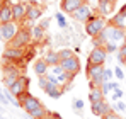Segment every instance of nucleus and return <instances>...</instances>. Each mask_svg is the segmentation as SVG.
Returning a JSON list of instances; mask_svg holds the SVG:
<instances>
[{
    "mask_svg": "<svg viewBox=\"0 0 126 119\" xmlns=\"http://www.w3.org/2000/svg\"><path fill=\"white\" fill-rule=\"evenodd\" d=\"M112 92H114V95H112V99H114V100H118V99H123V97H125V92H123V90H121L119 87H118V89H114Z\"/></svg>",
    "mask_w": 126,
    "mask_h": 119,
    "instance_id": "30",
    "label": "nucleus"
},
{
    "mask_svg": "<svg viewBox=\"0 0 126 119\" xmlns=\"http://www.w3.org/2000/svg\"><path fill=\"white\" fill-rule=\"evenodd\" d=\"M90 107H92V114H94V116H99V118H102L104 114H107V112L112 111V105H111L107 100L94 102V104H90Z\"/></svg>",
    "mask_w": 126,
    "mask_h": 119,
    "instance_id": "11",
    "label": "nucleus"
},
{
    "mask_svg": "<svg viewBox=\"0 0 126 119\" xmlns=\"http://www.w3.org/2000/svg\"><path fill=\"white\" fill-rule=\"evenodd\" d=\"M43 90H44V94L49 95L51 99H60V97L63 95V92H65V89H63L62 85H58V83H51V82H48V85H46Z\"/></svg>",
    "mask_w": 126,
    "mask_h": 119,
    "instance_id": "15",
    "label": "nucleus"
},
{
    "mask_svg": "<svg viewBox=\"0 0 126 119\" xmlns=\"http://www.w3.org/2000/svg\"><path fill=\"white\" fill-rule=\"evenodd\" d=\"M43 14V7H39L36 2H29L27 3V14H26V19L29 20V22H34V20H38L41 17Z\"/></svg>",
    "mask_w": 126,
    "mask_h": 119,
    "instance_id": "13",
    "label": "nucleus"
},
{
    "mask_svg": "<svg viewBox=\"0 0 126 119\" xmlns=\"http://www.w3.org/2000/svg\"><path fill=\"white\" fill-rule=\"evenodd\" d=\"M73 107H75L77 111H80V112H82V109H84V100L75 99V102H73Z\"/></svg>",
    "mask_w": 126,
    "mask_h": 119,
    "instance_id": "32",
    "label": "nucleus"
},
{
    "mask_svg": "<svg viewBox=\"0 0 126 119\" xmlns=\"http://www.w3.org/2000/svg\"><path fill=\"white\" fill-rule=\"evenodd\" d=\"M5 3H9V0H0V10H2V7H3Z\"/></svg>",
    "mask_w": 126,
    "mask_h": 119,
    "instance_id": "36",
    "label": "nucleus"
},
{
    "mask_svg": "<svg viewBox=\"0 0 126 119\" xmlns=\"http://www.w3.org/2000/svg\"><path fill=\"white\" fill-rule=\"evenodd\" d=\"M125 43H126V32H125Z\"/></svg>",
    "mask_w": 126,
    "mask_h": 119,
    "instance_id": "39",
    "label": "nucleus"
},
{
    "mask_svg": "<svg viewBox=\"0 0 126 119\" xmlns=\"http://www.w3.org/2000/svg\"><path fill=\"white\" fill-rule=\"evenodd\" d=\"M111 2H116V0H111Z\"/></svg>",
    "mask_w": 126,
    "mask_h": 119,
    "instance_id": "40",
    "label": "nucleus"
},
{
    "mask_svg": "<svg viewBox=\"0 0 126 119\" xmlns=\"http://www.w3.org/2000/svg\"><path fill=\"white\" fill-rule=\"evenodd\" d=\"M126 58V43H123L119 48H118V61L119 63H123Z\"/></svg>",
    "mask_w": 126,
    "mask_h": 119,
    "instance_id": "24",
    "label": "nucleus"
},
{
    "mask_svg": "<svg viewBox=\"0 0 126 119\" xmlns=\"http://www.w3.org/2000/svg\"><path fill=\"white\" fill-rule=\"evenodd\" d=\"M106 60H107V51H106L104 48L94 46V49L89 53V60H87V63H92V65H104Z\"/></svg>",
    "mask_w": 126,
    "mask_h": 119,
    "instance_id": "7",
    "label": "nucleus"
},
{
    "mask_svg": "<svg viewBox=\"0 0 126 119\" xmlns=\"http://www.w3.org/2000/svg\"><path fill=\"white\" fill-rule=\"evenodd\" d=\"M114 109H118V111H126V105L123 104V102H119V100H118V102L114 104Z\"/></svg>",
    "mask_w": 126,
    "mask_h": 119,
    "instance_id": "33",
    "label": "nucleus"
},
{
    "mask_svg": "<svg viewBox=\"0 0 126 119\" xmlns=\"http://www.w3.org/2000/svg\"><path fill=\"white\" fill-rule=\"evenodd\" d=\"M7 22H16L14 19V12H12V5L5 3L0 10V24H7Z\"/></svg>",
    "mask_w": 126,
    "mask_h": 119,
    "instance_id": "17",
    "label": "nucleus"
},
{
    "mask_svg": "<svg viewBox=\"0 0 126 119\" xmlns=\"http://www.w3.org/2000/svg\"><path fill=\"white\" fill-rule=\"evenodd\" d=\"M60 119H63V118H60Z\"/></svg>",
    "mask_w": 126,
    "mask_h": 119,
    "instance_id": "41",
    "label": "nucleus"
},
{
    "mask_svg": "<svg viewBox=\"0 0 126 119\" xmlns=\"http://www.w3.org/2000/svg\"><path fill=\"white\" fill-rule=\"evenodd\" d=\"M2 111H3V107H2V105H0V112H2Z\"/></svg>",
    "mask_w": 126,
    "mask_h": 119,
    "instance_id": "38",
    "label": "nucleus"
},
{
    "mask_svg": "<svg viewBox=\"0 0 126 119\" xmlns=\"http://www.w3.org/2000/svg\"><path fill=\"white\" fill-rule=\"evenodd\" d=\"M60 118H62V116H60L58 112H49L46 118H43V119H60Z\"/></svg>",
    "mask_w": 126,
    "mask_h": 119,
    "instance_id": "34",
    "label": "nucleus"
},
{
    "mask_svg": "<svg viewBox=\"0 0 126 119\" xmlns=\"http://www.w3.org/2000/svg\"><path fill=\"white\" fill-rule=\"evenodd\" d=\"M17 100H19V107L24 109L26 112H31L34 109H38L39 105H43L41 100L38 97H34V95H31L29 92H26V94H22L21 97H17Z\"/></svg>",
    "mask_w": 126,
    "mask_h": 119,
    "instance_id": "4",
    "label": "nucleus"
},
{
    "mask_svg": "<svg viewBox=\"0 0 126 119\" xmlns=\"http://www.w3.org/2000/svg\"><path fill=\"white\" fill-rule=\"evenodd\" d=\"M104 95H106V94L102 92L101 87H94V85H90V92H89V100H90V104L104 100Z\"/></svg>",
    "mask_w": 126,
    "mask_h": 119,
    "instance_id": "19",
    "label": "nucleus"
},
{
    "mask_svg": "<svg viewBox=\"0 0 126 119\" xmlns=\"http://www.w3.org/2000/svg\"><path fill=\"white\" fill-rule=\"evenodd\" d=\"M123 65H125V66H126V58H125V61H123Z\"/></svg>",
    "mask_w": 126,
    "mask_h": 119,
    "instance_id": "37",
    "label": "nucleus"
},
{
    "mask_svg": "<svg viewBox=\"0 0 126 119\" xmlns=\"http://www.w3.org/2000/svg\"><path fill=\"white\" fill-rule=\"evenodd\" d=\"M92 15H94V14H92L90 7L87 5V2H85V3H82V5H80V7H79V9L72 14V17H73L75 20H79V22H87V20L90 19Z\"/></svg>",
    "mask_w": 126,
    "mask_h": 119,
    "instance_id": "10",
    "label": "nucleus"
},
{
    "mask_svg": "<svg viewBox=\"0 0 126 119\" xmlns=\"http://www.w3.org/2000/svg\"><path fill=\"white\" fill-rule=\"evenodd\" d=\"M12 12H14L16 22L24 20L26 19V14H27V3L26 2H16V3H12Z\"/></svg>",
    "mask_w": 126,
    "mask_h": 119,
    "instance_id": "14",
    "label": "nucleus"
},
{
    "mask_svg": "<svg viewBox=\"0 0 126 119\" xmlns=\"http://www.w3.org/2000/svg\"><path fill=\"white\" fill-rule=\"evenodd\" d=\"M48 63L44 61V58H38L34 61V73L38 75V77H44L46 73H48Z\"/></svg>",
    "mask_w": 126,
    "mask_h": 119,
    "instance_id": "20",
    "label": "nucleus"
},
{
    "mask_svg": "<svg viewBox=\"0 0 126 119\" xmlns=\"http://www.w3.org/2000/svg\"><path fill=\"white\" fill-rule=\"evenodd\" d=\"M112 75H114V72H112L111 68H107V70L104 68V73H102V78H104V82H111Z\"/></svg>",
    "mask_w": 126,
    "mask_h": 119,
    "instance_id": "28",
    "label": "nucleus"
},
{
    "mask_svg": "<svg viewBox=\"0 0 126 119\" xmlns=\"http://www.w3.org/2000/svg\"><path fill=\"white\" fill-rule=\"evenodd\" d=\"M26 49H17V48H5L2 56L5 60V63H19L24 60Z\"/></svg>",
    "mask_w": 126,
    "mask_h": 119,
    "instance_id": "6",
    "label": "nucleus"
},
{
    "mask_svg": "<svg viewBox=\"0 0 126 119\" xmlns=\"http://www.w3.org/2000/svg\"><path fill=\"white\" fill-rule=\"evenodd\" d=\"M101 119H123L118 112H114V111H111V112H107V114H104Z\"/></svg>",
    "mask_w": 126,
    "mask_h": 119,
    "instance_id": "29",
    "label": "nucleus"
},
{
    "mask_svg": "<svg viewBox=\"0 0 126 119\" xmlns=\"http://www.w3.org/2000/svg\"><path fill=\"white\" fill-rule=\"evenodd\" d=\"M109 26H114V27H119V29H126V5L112 17V19L107 22Z\"/></svg>",
    "mask_w": 126,
    "mask_h": 119,
    "instance_id": "16",
    "label": "nucleus"
},
{
    "mask_svg": "<svg viewBox=\"0 0 126 119\" xmlns=\"http://www.w3.org/2000/svg\"><path fill=\"white\" fill-rule=\"evenodd\" d=\"M27 89H29V78L24 77V75H21L19 78L16 80V83H14L9 90H10V94H12L14 97H21L22 94L27 92Z\"/></svg>",
    "mask_w": 126,
    "mask_h": 119,
    "instance_id": "8",
    "label": "nucleus"
},
{
    "mask_svg": "<svg viewBox=\"0 0 126 119\" xmlns=\"http://www.w3.org/2000/svg\"><path fill=\"white\" fill-rule=\"evenodd\" d=\"M114 3H116V2H111V0H99V5H97L99 14H101V15H104V17H107V15L112 12Z\"/></svg>",
    "mask_w": 126,
    "mask_h": 119,
    "instance_id": "18",
    "label": "nucleus"
},
{
    "mask_svg": "<svg viewBox=\"0 0 126 119\" xmlns=\"http://www.w3.org/2000/svg\"><path fill=\"white\" fill-rule=\"evenodd\" d=\"M44 61L48 63V66H55V65H60V56L56 51H48L44 56Z\"/></svg>",
    "mask_w": 126,
    "mask_h": 119,
    "instance_id": "22",
    "label": "nucleus"
},
{
    "mask_svg": "<svg viewBox=\"0 0 126 119\" xmlns=\"http://www.w3.org/2000/svg\"><path fill=\"white\" fill-rule=\"evenodd\" d=\"M87 77L90 80V85L94 87H101L104 83V78H102V73H104V65H92V63H87Z\"/></svg>",
    "mask_w": 126,
    "mask_h": 119,
    "instance_id": "3",
    "label": "nucleus"
},
{
    "mask_svg": "<svg viewBox=\"0 0 126 119\" xmlns=\"http://www.w3.org/2000/svg\"><path fill=\"white\" fill-rule=\"evenodd\" d=\"M107 22L104 15H92L90 19L85 22V32L90 36V38H97L104 32V29L107 27Z\"/></svg>",
    "mask_w": 126,
    "mask_h": 119,
    "instance_id": "1",
    "label": "nucleus"
},
{
    "mask_svg": "<svg viewBox=\"0 0 126 119\" xmlns=\"http://www.w3.org/2000/svg\"><path fill=\"white\" fill-rule=\"evenodd\" d=\"M55 19L58 20V26H60L62 29H68V26H66V20H65V17H63L62 14H56V15H55Z\"/></svg>",
    "mask_w": 126,
    "mask_h": 119,
    "instance_id": "27",
    "label": "nucleus"
},
{
    "mask_svg": "<svg viewBox=\"0 0 126 119\" xmlns=\"http://www.w3.org/2000/svg\"><path fill=\"white\" fill-rule=\"evenodd\" d=\"M31 38H32L34 41H43L44 39V29H43L41 26L31 27Z\"/></svg>",
    "mask_w": 126,
    "mask_h": 119,
    "instance_id": "23",
    "label": "nucleus"
},
{
    "mask_svg": "<svg viewBox=\"0 0 126 119\" xmlns=\"http://www.w3.org/2000/svg\"><path fill=\"white\" fill-rule=\"evenodd\" d=\"M39 26H41L43 29L46 31V29H48V26H49V19H44V20H41V22H39Z\"/></svg>",
    "mask_w": 126,
    "mask_h": 119,
    "instance_id": "35",
    "label": "nucleus"
},
{
    "mask_svg": "<svg viewBox=\"0 0 126 119\" xmlns=\"http://www.w3.org/2000/svg\"><path fill=\"white\" fill-rule=\"evenodd\" d=\"M82 3H85V0H62L60 2V9H62L63 14H73Z\"/></svg>",
    "mask_w": 126,
    "mask_h": 119,
    "instance_id": "12",
    "label": "nucleus"
},
{
    "mask_svg": "<svg viewBox=\"0 0 126 119\" xmlns=\"http://www.w3.org/2000/svg\"><path fill=\"white\" fill-rule=\"evenodd\" d=\"M58 56H60V61H63V60H68L73 56V53L68 49V48H65V49H62V51H58Z\"/></svg>",
    "mask_w": 126,
    "mask_h": 119,
    "instance_id": "25",
    "label": "nucleus"
},
{
    "mask_svg": "<svg viewBox=\"0 0 126 119\" xmlns=\"http://www.w3.org/2000/svg\"><path fill=\"white\" fill-rule=\"evenodd\" d=\"M31 41H32V38H31V29H27V27H19V31H17V34H16V38L7 43V48L26 49V48H29Z\"/></svg>",
    "mask_w": 126,
    "mask_h": 119,
    "instance_id": "2",
    "label": "nucleus"
},
{
    "mask_svg": "<svg viewBox=\"0 0 126 119\" xmlns=\"http://www.w3.org/2000/svg\"><path fill=\"white\" fill-rule=\"evenodd\" d=\"M60 65H62V68L65 70V72H68V73H72L73 77L80 72V60L77 58L75 55L72 56V58L68 60H63V61H60Z\"/></svg>",
    "mask_w": 126,
    "mask_h": 119,
    "instance_id": "9",
    "label": "nucleus"
},
{
    "mask_svg": "<svg viewBox=\"0 0 126 119\" xmlns=\"http://www.w3.org/2000/svg\"><path fill=\"white\" fill-rule=\"evenodd\" d=\"M17 31H19L17 22H7V24H0V39L5 41V43H9V41H12L14 38H16Z\"/></svg>",
    "mask_w": 126,
    "mask_h": 119,
    "instance_id": "5",
    "label": "nucleus"
},
{
    "mask_svg": "<svg viewBox=\"0 0 126 119\" xmlns=\"http://www.w3.org/2000/svg\"><path fill=\"white\" fill-rule=\"evenodd\" d=\"M104 49L107 51V55H111V53L118 51V46H116V43H112V41H107V43L104 44Z\"/></svg>",
    "mask_w": 126,
    "mask_h": 119,
    "instance_id": "26",
    "label": "nucleus"
},
{
    "mask_svg": "<svg viewBox=\"0 0 126 119\" xmlns=\"http://www.w3.org/2000/svg\"><path fill=\"white\" fill-rule=\"evenodd\" d=\"M49 114V111L44 107V105H39L38 109H34V111H31V112H27V116L31 119H43V118H46Z\"/></svg>",
    "mask_w": 126,
    "mask_h": 119,
    "instance_id": "21",
    "label": "nucleus"
},
{
    "mask_svg": "<svg viewBox=\"0 0 126 119\" xmlns=\"http://www.w3.org/2000/svg\"><path fill=\"white\" fill-rule=\"evenodd\" d=\"M114 77L118 80H125V72H123L119 66H116V68H114Z\"/></svg>",
    "mask_w": 126,
    "mask_h": 119,
    "instance_id": "31",
    "label": "nucleus"
}]
</instances>
